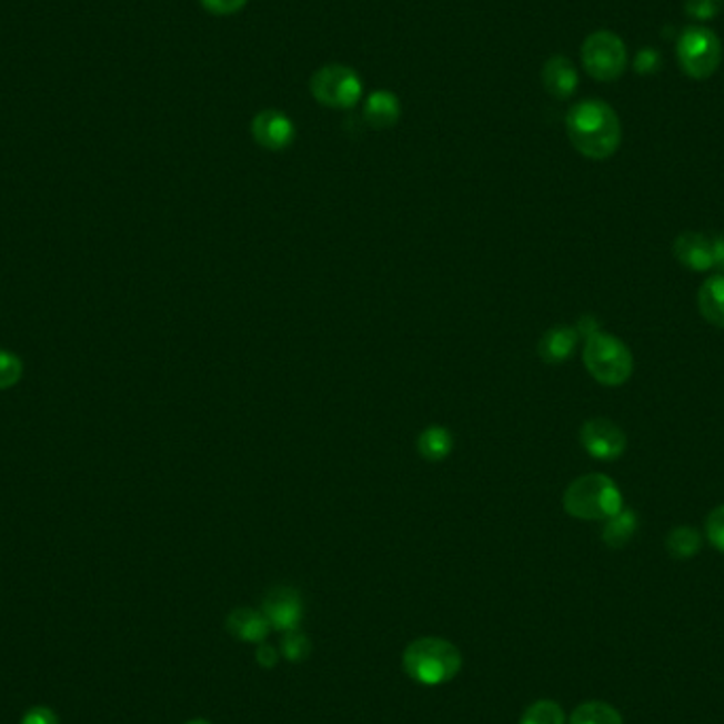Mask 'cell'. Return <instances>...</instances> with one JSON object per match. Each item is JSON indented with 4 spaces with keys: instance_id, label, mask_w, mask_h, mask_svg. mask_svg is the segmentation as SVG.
I'll use <instances>...</instances> for the list:
<instances>
[{
    "instance_id": "6da1fadb",
    "label": "cell",
    "mask_w": 724,
    "mask_h": 724,
    "mask_svg": "<svg viewBox=\"0 0 724 724\" xmlns=\"http://www.w3.org/2000/svg\"><path fill=\"white\" fill-rule=\"evenodd\" d=\"M566 130L572 147L583 158L595 161L612 158L623 140L619 114L597 98L583 100L567 111Z\"/></svg>"
},
{
    "instance_id": "7a4b0ae2",
    "label": "cell",
    "mask_w": 724,
    "mask_h": 724,
    "mask_svg": "<svg viewBox=\"0 0 724 724\" xmlns=\"http://www.w3.org/2000/svg\"><path fill=\"white\" fill-rule=\"evenodd\" d=\"M464 665L460 648L443 637H418L403 653L408 676L424 686H441L452 682Z\"/></svg>"
},
{
    "instance_id": "3957f363",
    "label": "cell",
    "mask_w": 724,
    "mask_h": 724,
    "mask_svg": "<svg viewBox=\"0 0 724 724\" xmlns=\"http://www.w3.org/2000/svg\"><path fill=\"white\" fill-rule=\"evenodd\" d=\"M623 494L611 476L602 473L579 476L564 492V509L576 520L606 521L623 509Z\"/></svg>"
},
{
    "instance_id": "277c9868",
    "label": "cell",
    "mask_w": 724,
    "mask_h": 724,
    "mask_svg": "<svg viewBox=\"0 0 724 724\" xmlns=\"http://www.w3.org/2000/svg\"><path fill=\"white\" fill-rule=\"evenodd\" d=\"M583 361L587 366L591 378L597 384L616 388L630 382L634 373V356L630 348L609 333H593L585 340Z\"/></svg>"
},
{
    "instance_id": "5b68a950",
    "label": "cell",
    "mask_w": 724,
    "mask_h": 724,
    "mask_svg": "<svg viewBox=\"0 0 724 724\" xmlns=\"http://www.w3.org/2000/svg\"><path fill=\"white\" fill-rule=\"evenodd\" d=\"M310 91L318 104L335 111H350L361 102V74L345 64H326L312 74Z\"/></svg>"
},
{
    "instance_id": "8992f818",
    "label": "cell",
    "mask_w": 724,
    "mask_h": 724,
    "mask_svg": "<svg viewBox=\"0 0 724 724\" xmlns=\"http://www.w3.org/2000/svg\"><path fill=\"white\" fill-rule=\"evenodd\" d=\"M676 53H678L682 70L691 79L703 81V79H710L721 67L723 43L707 28H686L680 34Z\"/></svg>"
},
{
    "instance_id": "52a82bcc",
    "label": "cell",
    "mask_w": 724,
    "mask_h": 724,
    "mask_svg": "<svg viewBox=\"0 0 724 724\" xmlns=\"http://www.w3.org/2000/svg\"><path fill=\"white\" fill-rule=\"evenodd\" d=\"M581 60L595 81H616L627 69V47L611 30H597L581 47Z\"/></svg>"
},
{
    "instance_id": "ba28073f",
    "label": "cell",
    "mask_w": 724,
    "mask_h": 724,
    "mask_svg": "<svg viewBox=\"0 0 724 724\" xmlns=\"http://www.w3.org/2000/svg\"><path fill=\"white\" fill-rule=\"evenodd\" d=\"M581 443L595 460H616L627 450V436L606 418H593L581 429Z\"/></svg>"
},
{
    "instance_id": "9c48e42d",
    "label": "cell",
    "mask_w": 724,
    "mask_h": 724,
    "mask_svg": "<svg viewBox=\"0 0 724 724\" xmlns=\"http://www.w3.org/2000/svg\"><path fill=\"white\" fill-rule=\"evenodd\" d=\"M261 612L270 621L272 630L293 632L299 630L303 621V600L301 593L293 587H275L263 597Z\"/></svg>"
},
{
    "instance_id": "30bf717a",
    "label": "cell",
    "mask_w": 724,
    "mask_h": 724,
    "mask_svg": "<svg viewBox=\"0 0 724 724\" xmlns=\"http://www.w3.org/2000/svg\"><path fill=\"white\" fill-rule=\"evenodd\" d=\"M250 132L259 147L273 151V153L289 149L293 144L294 134H296L291 117L278 109H268V111L254 114Z\"/></svg>"
},
{
    "instance_id": "8fae6325",
    "label": "cell",
    "mask_w": 724,
    "mask_h": 724,
    "mask_svg": "<svg viewBox=\"0 0 724 724\" xmlns=\"http://www.w3.org/2000/svg\"><path fill=\"white\" fill-rule=\"evenodd\" d=\"M674 257L678 259L680 265H684L691 272H707L714 268L712 257V240L695 231H684L674 240Z\"/></svg>"
},
{
    "instance_id": "7c38bea8",
    "label": "cell",
    "mask_w": 724,
    "mask_h": 724,
    "mask_svg": "<svg viewBox=\"0 0 724 724\" xmlns=\"http://www.w3.org/2000/svg\"><path fill=\"white\" fill-rule=\"evenodd\" d=\"M227 632L233 635L240 642H249V644H261L268 640V635L272 632L270 621L265 619V614L254 609H235V611L227 614L225 621Z\"/></svg>"
},
{
    "instance_id": "4fadbf2b",
    "label": "cell",
    "mask_w": 724,
    "mask_h": 724,
    "mask_svg": "<svg viewBox=\"0 0 724 724\" xmlns=\"http://www.w3.org/2000/svg\"><path fill=\"white\" fill-rule=\"evenodd\" d=\"M543 88L557 100H567L579 90V70L564 56H553L544 62Z\"/></svg>"
},
{
    "instance_id": "5bb4252c",
    "label": "cell",
    "mask_w": 724,
    "mask_h": 724,
    "mask_svg": "<svg viewBox=\"0 0 724 724\" xmlns=\"http://www.w3.org/2000/svg\"><path fill=\"white\" fill-rule=\"evenodd\" d=\"M401 111V100L394 91L378 90L366 98L362 117L373 130H390L399 123Z\"/></svg>"
},
{
    "instance_id": "9a60e30c",
    "label": "cell",
    "mask_w": 724,
    "mask_h": 724,
    "mask_svg": "<svg viewBox=\"0 0 724 724\" xmlns=\"http://www.w3.org/2000/svg\"><path fill=\"white\" fill-rule=\"evenodd\" d=\"M579 343V333L574 326L567 324H560L549 329L543 335V340L539 341V354L546 364H562L566 362Z\"/></svg>"
},
{
    "instance_id": "2e32d148",
    "label": "cell",
    "mask_w": 724,
    "mask_h": 724,
    "mask_svg": "<svg viewBox=\"0 0 724 724\" xmlns=\"http://www.w3.org/2000/svg\"><path fill=\"white\" fill-rule=\"evenodd\" d=\"M697 303L702 316L710 324L724 329V273L712 275L703 282L697 294Z\"/></svg>"
},
{
    "instance_id": "e0dca14e",
    "label": "cell",
    "mask_w": 724,
    "mask_h": 724,
    "mask_svg": "<svg viewBox=\"0 0 724 724\" xmlns=\"http://www.w3.org/2000/svg\"><path fill=\"white\" fill-rule=\"evenodd\" d=\"M637 515L632 509H621L616 515H612L611 520L604 521V530H602V541L609 544L611 549H623L625 544L634 539L635 530H637Z\"/></svg>"
},
{
    "instance_id": "ac0fdd59",
    "label": "cell",
    "mask_w": 724,
    "mask_h": 724,
    "mask_svg": "<svg viewBox=\"0 0 724 724\" xmlns=\"http://www.w3.org/2000/svg\"><path fill=\"white\" fill-rule=\"evenodd\" d=\"M452 432L443 426H431L418 439V452L429 462H443L452 453Z\"/></svg>"
},
{
    "instance_id": "d6986e66",
    "label": "cell",
    "mask_w": 724,
    "mask_h": 724,
    "mask_svg": "<svg viewBox=\"0 0 724 724\" xmlns=\"http://www.w3.org/2000/svg\"><path fill=\"white\" fill-rule=\"evenodd\" d=\"M702 534L695 527L680 525L674 527L667 539H665V549L674 560H691L702 551Z\"/></svg>"
},
{
    "instance_id": "ffe728a7",
    "label": "cell",
    "mask_w": 724,
    "mask_h": 724,
    "mask_svg": "<svg viewBox=\"0 0 724 724\" xmlns=\"http://www.w3.org/2000/svg\"><path fill=\"white\" fill-rule=\"evenodd\" d=\"M567 724H623V716L611 703L585 702L572 712Z\"/></svg>"
},
{
    "instance_id": "44dd1931",
    "label": "cell",
    "mask_w": 724,
    "mask_h": 724,
    "mask_svg": "<svg viewBox=\"0 0 724 724\" xmlns=\"http://www.w3.org/2000/svg\"><path fill=\"white\" fill-rule=\"evenodd\" d=\"M520 724H566V714L560 703L541 700L523 712Z\"/></svg>"
},
{
    "instance_id": "7402d4cb",
    "label": "cell",
    "mask_w": 724,
    "mask_h": 724,
    "mask_svg": "<svg viewBox=\"0 0 724 724\" xmlns=\"http://www.w3.org/2000/svg\"><path fill=\"white\" fill-rule=\"evenodd\" d=\"M310 653H312V642L301 630L282 634L280 655L284 656L289 663H303Z\"/></svg>"
},
{
    "instance_id": "603a6c76",
    "label": "cell",
    "mask_w": 724,
    "mask_h": 724,
    "mask_svg": "<svg viewBox=\"0 0 724 724\" xmlns=\"http://www.w3.org/2000/svg\"><path fill=\"white\" fill-rule=\"evenodd\" d=\"M23 364L13 352L0 350V390H7L22 380Z\"/></svg>"
},
{
    "instance_id": "cb8c5ba5",
    "label": "cell",
    "mask_w": 724,
    "mask_h": 724,
    "mask_svg": "<svg viewBox=\"0 0 724 724\" xmlns=\"http://www.w3.org/2000/svg\"><path fill=\"white\" fill-rule=\"evenodd\" d=\"M705 536L716 551L724 553V504L716 506L705 520Z\"/></svg>"
},
{
    "instance_id": "d4e9b609",
    "label": "cell",
    "mask_w": 724,
    "mask_h": 724,
    "mask_svg": "<svg viewBox=\"0 0 724 724\" xmlns=\"http://www.w3.org/2000/svg\"><path fill=\"white\" fill-rule=\"evenodd\" d=\"M724 0H686L684 9L691 18L700 20V22H707L714 20L721 11H723Z\"/></svg>"
},
{
    "instance_id": "484cf974",
    "label": "cell",
    "mask_w": 724,
    "mask_h": 724,
    "mask_svg": "<svg viewBox=\"0 0 724 724\" xmlns=\"http://www.w3.org/2000/svg\"><path fill=\"white\" fill-rule=\"evenodd\" d=\"M200 4L210 16L227 18V16L240 13L249 4V0H200Z\"/></svg>"
},
{
    "instance_id": "4316f807",
    "label": "cell",
    "mask_w": 724,
    "mask_h": 724,
    "mask_svg": "<svg viewBox=\"0 0 724 724\" xmlns=\"http://www.w3.org/2000/svg\"><path fill=\"white\" fill-rule=\"evenodd\" d=\"M22 724H60V718L56 716L53 710H49L46 705H37L23 714Z\"/></svg>"
},
{
    "instance_id": "83f0119b",
    "label": "cell",
    "mask_w": 724,
    "mask_h": 724,
    "mask_svg": "<svg viewBox=\"0 0 724 724\" xmlns=\"http://www.w3.org/2000/svg\"><path fill=\"white\" fill-rule=\"evenodd\" d=\"M254 656H257V663L261 667L272 670V667L278 665V661H280V651L275 646H272V644H268V642H261V644H257Z\"/></svg>"
},
{
    "instance_id": "f1b7e54d",
    "label": "cell",
    "mask_w": 724,
    "mask_h": 724,
    "mask_svg": "<svg viewBox=\"0 0 724 724\" xmlns=\"http://www.w3.org/2000/svg\"><path fill=\"white\" fill-rule=\"evenodd\" d=\"M658 62H661V56L656 53L655 49L646 47V49H642V51L637 53V58H635V70H637L640 74H648V72L656 70Z\"/></svg>"
},
{
    "instance_id": "f546056e",
    "label": "cell",
    "mask_w": 724,
    "mask_h": 724,
    "mask_svg": "<svg viewBox=\"0 0 724 724\" xmlns=\"http://www.w3.org/2000/svg\"><path fill=\"white\" fill-rule=\"evenodd\" d=\"M597 331H600V324H597V320L593 316H583L579 320V324H576V333L583 335L585 340L591 338L593 333H597Z\"/></svg>"
},
{
    "instance_id": "4dcf8cb0",
    "label": "cell",
    "mask_w": 724,
    "mask_h": 724,
    "mask_svg": "<svg viewBox=\"0 0 724 724\" xmlns=\"http://www.w3.org/2000/svg\"><path fill=\"white\" fill-rule=\"evenodd\" d=\"M712 257H714V268L724 273V235L712 240Z\"/></svg>"
},
{
    "instance_id": "1f68e13d",
    "label": "cell",
    "mask_w": 724,
    "mask_h": 724,
    "mask_svg": "<svg viewBox=\"0 0 724 724\" xmlns=\"http://www.w3.org/2000/svg\"><path fill=\"white\" fill-rule=\"evenodd\" d=\"M184 724H212L210 721H204V718H193V721H189V723Z\"/></svg>"
}]
</instances>
